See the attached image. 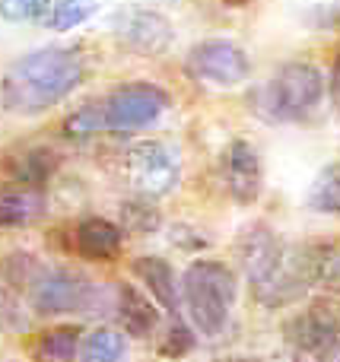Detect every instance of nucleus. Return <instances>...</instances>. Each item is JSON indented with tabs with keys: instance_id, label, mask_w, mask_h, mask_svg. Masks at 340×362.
I'll use <instances>...</instances> for the list:
<instances>
[{
	"instance_id": "nucleus-21",
	"label": "nucleus",
	"mask_w": 340,
	"mask_h": 362,
	"mask_svg": "<svg viewBox=\"0 0 340 362\" xmlns=\"http://www.w3.org/2000/svg\"><path fill=\"white\" fill-rule=\"evenodd\" d=\"M93 10L95 6L89 4V0H54L48 16H45V23H48L54 32H70L80 23H86V19L93 16Z\"/></svg>"
},
{
	"instance_id": "nucleus-24",
	"label": "nucleus",
	"mask_w": 340,
	"mask_h": 362,
	"mask_svg": "<svg viewBox=\"0 0 340 362\" xmlns=\"http://www.w3.org/2000/svg\"><path fill=\"white\" fill-rule=\"evenodd\" d=\"M0 325H4L6 331H23L25 327V312L6 280H0Z\"/></svg>"
},
{
	"instance_id": "nucleus-7",
	"label": "nucleus",
	"mask_w": 340,
	"mask_h": 362,
	"mask_svg": "<svg viewBox=\"0 0 340 362\" xmlns=\"http://www.w3.org/2000/svg\"><path fill=\"white\" fill-rule=\"evenodd\" d=\"M118 175L137 197L156 200L165 197L182 181V156L172 144L163 140H140L121 150L118 156Z\"/></svg>"
},
{
	"instance_id": "nucleus-15",
	"label": "nucleus",
	"mask_w": 340,
	"mask_h": 362,
	"mask_svg": "<svg viewBox=\"0 0 340 362\" xmlns=\"http://www.w3.org/2000/svg\"><path fill=\"white\" fill-rule=\"evenodd\" d=\"M48 213V197L42 187H29L19 181L0 185V229H23Z\"/></svg>"
},
{
	"instance_id": "nucleus-13",
	"label": "nucleus",
	"mask_w": 340,
	"mask_h": 362,
	"mask_svg": "<svg viewBox=\"0 0 340 362\" xmlns=\"http://www.w3.org/2000/svg\"><path fill=\"white\" fill-rule=\"evenodd\" d=\"M131 267L165 315H182V280H178L169 261H163L156 255H140L134 257Z\"/></svg>"
},
{
	"instance_id": "nucleus-11",
	"label": "nucleus",
	"mask_w": 340,
	"mask_h": 362,
	"mask_svg": "<svg viewBox=\"0 0 340 362\" xmlns=\"http://www.w3.org/2000/svg\"><path fill=\"white\" fill-rule=\"evenodd\" d=\"M112 315L127 337L146 340V337L163 331L165 312L156 305L153 296L140 293V289L131 286V283H118V286H115V312Z\"/></svg>"
},
{
	"instance_id": "nucleus-26",
	"label": "nucleus",
	"mask_w": 340,
	"mask_h": 362,
	"mask_svg": "<svg viewBox=\"0 0 340 362\" xmlns=\"http://www.w3.org/2000/svg\"><path fill=\"white\" fill-rule=\"evenodd\" d=\"M328 89H331V102H334V108H337V115H340V54H337V61H334V70H331Z\"/></svg>"
},
{
	"instance_id": "nucleus-6",
	"label": "nucleus",
	"mask_w": 340,
	"mask_h": 362,
	"mask_svg": "<svg viewBox=\"0 0 340 362\" xmlns=\"http://www.w3.org/2000/svg\"><path fill=\"white\" fill-rule=\"evenodd\" d=\"M29 305L42 318H67V315H112L115 312V293L105 286L86 280L76 270H57V267H38L29 286Z\"/></svg>"
},
{
	"instance_id": "nucleus-3",
	"label": "nucleus",
	"mask_w": 340,
	"mask_h": 362,
	"mask_svg": "<svg viewBox=\"0 0 340 362\" xmlns=\"http://www.w3.org/2000/svg\"><path fill=\"white\" fill-rule=\"evenodd\" d=\"M172 99L163 86L156 83H121L118 89L99 95V99L80 105L76 112L67 115L64 134L70 140H86L95 134H134L153 127L165 112Z\"/></svg>"
},
{
	"instance_id": "nucleus-18",
	"label": "nucleus",
	"mask_w": 340,
	"mask_h": 362,
	"mask_svg": "<svg viewBox=\"0 0 340 362\" xmlns=\"http://www.w3.org/2000/svg\"><path fill=\"white\" fill-rule=\"evenodd\" d=\"M127 359V334L118 327H95L83 337L80 362H124Z\"/></svg>"
},
{
	"instance_id": "nucleus-2",
	"label": "nucleus",
	"mask_w": 340,
	"mask_h": 362,
	"mask_svg": "<svg viewBox=\"0 0 340 362\" xmlns=\"http://www.w3.org/2000/svg\"><path fill=\"white\" fill-rule=\"evenodd\" d=\"M86 76V61L76 48L48 45L23 54L6 67L0 80V105L10 115H45L48 108L61 105Z\"/></svg>"
},
{
	"instance_id": "nucleus-25",
	"label": "nucleus",
	"mask_w": 340,
	"mask_h": 362,
	"mask_svg": "<svg viewBox=\"0 0 340 362\" xmlns=\"http://www.w3.org/2000/svg\"><path fill=\"white\" fill-rule=\"evenodd\" d=\"M0 19H6V23L35 19V13H32V0H0Z\"/></svg>"
},
{
	"instance_id": "nucleus-10",
	"label": "nucleus",
	"mask_w": 340,
	"mask_h": 362,
	"mask_svg": "<svg viewBox=\"0 0 340 362\" xmlns=\"http://www.w3.org/2000/svg\"><path fill=\"white\" fill-rule=\"evenodd\" d=\"M220 172H223V185H226L229 197L235 204L248 206L261 197L264 187V169H261V156L248 140H233L226 146L220 159Z\"/></svg>"
},
{
	"instance_id": "nucleus-14",
	"label": "nucleus",
	"mask_w": 340,
	"mask_h": 362,
	"mask_svg": "<svg viewBox=\"0 0 340 362\" xmlns=\"http://www.w3.org/2000/svg\"><path fill=\"white\" fill-rule=\"evenodd\" d=\"M74 248L86 261H115L124 248V232L105 216H83L74 226Z\"/></svg>"
},
{
	"instance_id": "nucleus-17",
	"label": "nucleus",
	"mask_w": 340,
	"mask_h": 362,
	"mask_svg": "<svg viewBox=\"0 0 340 362\" xmlns=\"http://www.w3.org/2000/svg\"><path fill=\"white\" fill-rule=\"evenodd\" d=\"M6 169H10V178L19 181V185L42 187L45 181L57 172V156L48 146H29V150L16 153V156L6 163Z\"/></svg>"
},
{
	"instance_id": "nucleus-12",
	"label": "nucleus",
	"mask_w": 340,
	"mask_h": 362,
	"mask_svg": "<svg viewBox=\"0 0 340 362\" xmlns=\"http://www.w3.org/2000/svg\"><path fill=\"white\" fill-rule=\"evenodd\" d=\"M118 38L137 54H163L175 42L172 23L153 10H127L118 19Z\"/></svg>"
},
{
	"instance_id": "nucleus-9",
	"label": "nucleus",
	"mask_w": 340,
	"mask_h": 362,
	"mask_svg": "<svg viewBox=\"0 0 340 362\" xmlns=\"http://www.w3.org/2000/svg\"><path fill=\"white\" fill-rule=\"evenodd\" d=\"M184 74L191 80L204 83V86L216 89H233L248 80L252 74V61L248 54L229 38H207L197 42L184 57Z\"/></svg>"
},
{
	"instance_id": "nucleus-8",
	"label": "nucleus",
	"mask_w": 340,
	"mask_h": 362,
	"mask_svg": "<svg viewBox=\"0 0 340 362\" xmlns=\"http://www.w3.org/2000/svg\"><path fill=\"white\" fill-rule=\"evenodd\" d=\"M290 362H340V302H315L286 325Z\"/></svg>"
},
{
	"instance_id": "nucleus-16",
	"label": "nucleus",
	"mask_w": 340,
	"mask_h": 362,
	"mask_svg": "<svg viewBox=\"0 0 340 362\" xmlns=\"http://www.w3.org/2000/svg\"><path fill=\"white\" fill-rule=\"evenodd\" d=\"M83 327L54 325L32 340V359L35 362H76L83 346Z\"/></svg>"
},
{
	"instance_id": "nucleus-27",
	"label": "nucleus",
	"mask_w": 340,
	"mask_h": 362,
	"mask_svg": "<svg viewBox=\"0 0 340 362\" xmlns=\"http://www.w3.org/2000/svg\"><path fill=\"white\" fill-rule=\"evenodd\" d=\"M216 362H264V359H248V356H239V359H216Z\"/></svg>"
},
{
	"instance_id": "nucleus-20",
	"label": "nucleus",
	"mask_w": 340,
	"mask_h": 362,
	"mask_svg": "<svg viewBox=\"0 0 340 362\" xmlns=\"http://www.w3.org/2000/svg\"><path fill=\"white\" fill-rule=\"evenodd\" d=\"M309 206L318 213H340V163L328 165L309 191Z\"/></svg>"
},
{
	"instance_id": "nucleus-23",
	"label": "nucleus",
	"mask_w": 340,
	"mask_h": 362,
	"mask_svg": "<svg viewBox=\"0 0 340 362\" xmlns=\"http://www.w3.org/2000/svg\"><path fill=\"white\" fill-rule=\"evenodd\" d=\"M121 216H124L127 229H134V232H153V229L159 226V213H156V206H153L146 197H134V200H127V204L121 206Z\"/></svg>"
},
{
	"instance_id": "nucleus-22",
	"label": "nucleus",
	"mask_w": 340,
	"mask_h": 362,
	"mask_svg": "<svg viewBox=\"0 0 340 362\" xmlns=\"http://www.w3.org/2000/svg\"><path fill=\"white\" fill-rule=\"evenodd\" d=\"M315 276L331 296L340 299V242L315 248Z\"/></svg>"
},
{
	"instance_id": "nucleus-4",
	"label": "nucleus",
	"mask_w": 340,
	"mask_h": 362,
	"mask_svg": "<svg viewBox=\"0 0 340 362\" xmlns=\"http://www.w3.org/2000/svg\"><path fill=\"white\" fill-rule=\"evenodd\" d=\"M239 302V276L226 261L197 257L182 274V308L204 337H220Z\"/></svg>"
},
{
	"instance_id": "nucleus-1",
	"label": "nucleus",
	"mask_w": 340,
	"mask_h": 362,
	"mask_svg": "<svg viewBox=\"0 0 340 362\" xmlns=\"http://www.w3.org/2000/svg\"><path fill=\"white\" fill-rule=\"evenodd\" d=\"M235 255L254 302L264 308H280L305 299V293L318 283L315 248H290L264 223L248 226L235 238Z\"/></svg>"
},
{
	"instance_id": "nucleus-19",
	"label": "nucleus",
	"mask_w": 340,
	"mask_h": 362,
	"mask_svg": "<svg viewBox=\"0 0 340 362\" xmlns=\"http://www.w3.org/2000/svg\"><path fill=\"white\" fill-rule=\"evenodd\" d=\"M197 331L191 327V321H184V315H169V321L159 331V353L169 359H182L194 350Z\"/></svg>"
},
{
	"instance_id": "nucleus-5",
	"label": "nucleus",
	"mask_w": 340,
	"mask_h": 362,
	"mask_svg": "<svg viewBox=\"0 0 340 362\" xmlns=\"http://www.w3.org/2000/svg\"><path fill=\"white\" fill-rule=\"evenodd\" d=\"M324 74L309 61H290L267 83L252 89L248 105L271 124H299L312 118L324 99Z\"/></svg>"
}]
</instances>
